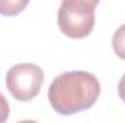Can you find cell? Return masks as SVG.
I'll use <instances>...</instances> for the list:
<instances>
[{
	"instance_id": "6da1fadb",
	"label": "cell",
	"mask_w": 125,
	"mask_h": 123,
	"mask_svg": "<svg viewBox=\"0 0 125 123\" xmlns=\"http://www.w3.org/2000/svg\"><path fill=\"white\" fill-rule=\"evenodd\" d=\"M99 94L100 83L92 72L67 71L52 80L48 88V100L58 114L70 116L90 109Z\"/></svg>"
},
{
	"instance_id": "7a4b0ae2",
	"label": "cell",
	"mask_w": 125,
	"mask_h": 123,
	"mask_svg": "<svg viewBox=\"0 0 125 123\" xmlns=\"http://www.w3.org/2000/svg\"><path fill=\"white\" fill-rule=\"evenodd\" d=\"M45 81L41 67L35 64L13 65L6 74V87L18 101H29L35 98Z\"/></svg>"
},
{
	"instance_id": "3957f363",
	"label": "cell",
	"mask_w": 125,
	"mask_h": 123,
	"mask_svg": "<svg viewBox=\"0 0 125 123\" xmlns=\"http://www.w3.org/2000/svg\"><path fill=\"white\" fill-rule=\"evenodd\" d=\"M57 22L60 31L65 36L73 39H82L92 33L96 16H94V10L74 9L61 4L58 9Z\"/></svg>"
},
{
	"instance_id": "277c9868",
	"label": "cell",
	"mask_w": 125,
	"mask_h": 123,
	"mask_svg": "<svg viewBox=\"0 0 125 123\" xmlns=\"http://www.w3.org/2000/svg\"><path fill=\"white\" fill-rule=\"evenodd\" d=\"M29 1L31 0H0V15L7 18L16 16L26 9Z\"/></svg>"
},
{
	"instance_id": "5b68a950",
	"label": "cell",
	"mask_w": 125,
	"mask_h": 123,
	"mask_svg": "<svg viewBox=\"0 0 125 123\" xmlns=\"http://www.w3.org/2000/svg\"><path fill=\"white\" fill-rule=\"evenodd\" d=\"M112 48L116 57L125 61V25H121L112 36Z\"/></svg>"
},
{
	"instance_id": "8992f818",
	"label": "cell",
	"mask_w": 125,
	"mask_h": 123,
	"mask_svg": "<svg viewBox=\"0 0 125 123\" xmlns=\"http://www.w3.org/2000/svg\"><path fill=\"white\" fill-rule=\"evenodd\" d=\"M99 0H62L61 4L74 7V9H83V10H94Z\"/></svg>"
},
{
	"instance_id": "52a82bcc",
	"label": "cell",
	"mask_w": 125,
	"mask_h": 123,
	"mask_svg": "<svg viewBox=\"0 0 125 123\" xmlns=\"http://www.w3.org/2000/svg\"><path fill=\"white\" fill-rule=\"evenodd\" d=\"M9 114H10L9 103H7V100L4 98V96L0 93V123L6 122V120L9 119Z\"/></svg>"
},
{
	"instance_id": "ba28073f",
	"label": "cell",
	"mask_w": 125,
	"mask_h": 123,
	"mask_svg": "<svg viewBox=\"0 0 125 123\" xmlns=\"http://www.w3.org/2000/svg\"><path fill=\"white\" fill-rule=\"evenodd\" d=\"M118 94H119L121 100L125 103V72H124V75L121 77L119 83H118Z\"/></svg>"
}]
</instances>
